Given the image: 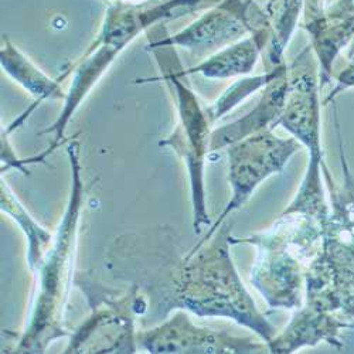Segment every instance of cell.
I'll return each instance as SVG.
<instances>
[{
	"label": "cell",
	"instance_id": "cell-1",
	"mask_svg": "<svg viewBox=\"0 0 354 354\" xmlns=\"http://www.w3.org/2000/svg\"><path fill=\"white\" fill-rule=\"evenodd\" d=\"M231 224L180 257L174 232L160 227L151 235L125 234L108 254V268L131 281L147 301V312L167 316L185 309L200 317H228L268 343L277 328L258 310L230 254Z\"/></svg>",
	"mask_w": 354,
	"mask_h": 354
},
{
	"label": "cell",
	"instance_id": "cell-2",
	"mask_svg": "<svg viewBox=\"0 0 354 354\" xmlns=\"http://www.w3.org/2000/svg\"><path fill=\"white\" fill-rule=\"evenodd\" d=\"M203 3L204 0H146L142 3L115 0L111 3L97 39L62 75V81L71 75V84L60 116L41 132L54 135L50 146L57 147L64 142L63 138L74 112L127 46L140 33L149 32L167 20L190 15Z\"/></svg>",
	"mask_w": 354,
	"mask_h": 354
},
{
	"label": "cell",
	"instance_id": "cell-3",
	"mask_svg": "<svg viewBox=\"0 0 354 354\" xmlns=\"http://www.w3.org/2000/svg\"><path fill=\"white\" fill-rule=\"evenodd\" d=\"M324 224L301 213H281L267 231L230 237L231 244L257 247L251 283L272 310L304 305L305 275L320 250Z\"/></svg>",
	"mask_w": 354,
	"mask_h": 354
},
{
	"label": "cell",
	"instance_id": "cell-4",
	"mask_svg": "<svg viewBox=\"0 0 354 354\" xmlns=\"http://www.w3.org/2000/svg\"><path fill=\"white\" fill-rule=\"evenodd\" d=\"M335 121L343 185L335 182L323 162L322 174L330 197V213L324 224L320 250L305 275V298L354 319V176L343 149L337 115Z\"/></svg>",
	"mask_w": 354,
	"mask_h": 354
},
{
	"label": "cell",
	"instance_id": "cell-5",
	"mask_svg": "<svg viewBox=\"0 0 354 354\" xmlns=\"http://www.w3.org/2000/svg\"><path fill=\"white\" fill-rule=\"evenodd\" d=\"M80 145L71 142L67 147L73 169V189L67 210L51 247L39 268V292L27 330L19 340L16 353H43L55 339L68 336L64 328V310L70 297L74 274L77 232L84 204V185L80 167Z\"/></svg>",
	"mask_w": 354,
	"mask_h": 354
},
{
	"label": "cell",
	"instance_id": "cell-6",
	"mask_svg": "<svg viewBox=\"0 0 354 354\" xmlns=\"http://www.w3.org/2000/svg\"><path fill=\"white\" fill-rule=\"evenodd\" d=\"M147 51H152L160 67V78L139 80L138 82H151L162 80L167 84L169 90L174 94L179 121L171 135L159 142L162 147L169 146L179 155L187 166L190 179V194L193 204V227L194 232L200 234L212 220L205 209L204 190V165L210 152L212 127L205 108L201 106L198 98L185 81V70L177 58L176 47L147 44Z\"/></svg>",
	"mask_w": 354,
	"mask_h": 354
},
{
	"label": "cell",
	"instance_id": "cell-7",
	"mask_svg": "<svg viewBox=\"0 0 354 354\" xmlns=\"http://www.w3.org/2000/svg\"><path fill=\"white\" fill-rule=\"evenodd\" d=\"M301 143L295 138H279L272 129L262 131L244 138L227 147L228 180L232 196L224 212L213 227L204 235L193 250L209 241L221 227L225 218L235 210L241 209L254 190L270 176L282 173L289 159L299 152Z\"/></svg>",
	"mask_w": 354,
	"mask_h": 354
},
{
	"label": "cell",
	"instance_id": "cell-8",
	"mask_svg": "<svg viewBox=\"0 0 354 354\" xmlns=\"http://www.w3.org/2000/svg\"><path fill=\"white\" fill-rule=\"evenodd\" d=\"M91 302L93 315L70 336L66 353H135V313L133 302L136 286L116 297V290L108 292L86 277L77 279Z\"/></svg>",
	"mask_w": 354,
	"mask_h": 354
},
{
	"label": "cell",
	"instance_id": "cell-9",
	"mask_svg": "<svg viewBox=\"0 0 354 354\" xmlns=\"http://www.w3.org/2000/svg\"><path fill=\"white\" fill-rule=\"evenodd\" d=\"M254 33H270L267 12L254 0H221L196 21L173 36L149 39V44L173 46L197 55L216 53Z\"/></svg>",
	"mask_w": 354,
	"mask_h": 354
},
{
	"label": "cell",
	"instance_id": "cell-10",
	"mask_svg": "<svg viewBox=\"0 0 354 354\" xmlns=\"http://www.w3.org/2000/svg\"><path fill=\"white\" fill-rule=\"evenodd\" d=\"M289 88L278 125L283 127L309 151L304 180L322 182L323 149L320 143V101L316 54L310 46L295 58L289 67Z\"/></svg>",
	"mask_w": 354,
	"mask_h": 354
},
{
	"label": "cell",
	"instance_id": "cell-11",
	"mask_svg": "<svg viewBox=\"0 0 354 354\" xmlns=\"http://www.w3.org/2000/svg\"><path fill=\"white\" fill-rule=\"evenodd\" d=\"M139 347L149 353H263L270 351L267 343L255 342L251 336H235L228 330L198 328L185 312L160 326L136 335Z\"/></svg>",
	"mask_w": 354,
	"mask_h": 354
},
{
	"label": "cell",
	"instance_id": "cell-12",
	"mask_svg": "<svg viewBox=\"0 0 354 354\" xmlns=\"http://www.w3.org/2000/svg\"><path fill=\"white\" fill-rule=\"evenodd\" d=\"M346 330H354V319L306 301L295 312L288 326L267 344L270 353L277 354H289L322 342L343 348V332Z\"/></svg>",
	"mask_w": 354,
	"mask_h": 354
},
{
	"label": "cell",
	"instance_id": "cell-13",
	"mask_svg": "<svg viewBox=\"0 0 354 354\" xmlns=\"http://www.w3.org/2000/svg\"><path fill=\"white\" fill-rule=\"evenodd\" d=\"M288 73L289 67H286L279 75L263 86L261 100L251 112L230 125L221 127L212 132L210 152L224 149V147H228L230 145L244 138L278 127L289 88Z\"/></svg>",
	"mask_w": 354,
	"mask_h": 354
},
{
	"label": "cell",
	"instance_id": "cell-14",
	"mask_svg": "<svg viewBox=\"0 0 354 354\" xmlns=\"http://www.w3.org/2000/svg\"><path fill=\"white\" fill-rule=\"evenodd\" d=\"M0 63H2V68L17 82L20 84L24 90L30 94L36 104L24 112L15 127L9 128L8 131H13L21 121H24L27 116H30L32 111L41 104L46 100H62L66 101L67 93L63 91L62 81L53 80L48 75H46L37 66H35L28 58L13 44L9 41V39L5 36L2 39V50H0Z\"/></svg>",
	"mask_w": 354,
	"mask_h": 354
},
{
	"label": "cell",
	"instance_id": "cell-15",
	"mask_svg": "<svg viewBox=\"0 0 354 354\" xmlns=\"http://www.w3.org/2000/svg\"><path fill=\"white\" fill-rule=\"evenodd\" d=\"M270 33H254L205 58L198 66L185 70V75L201 74L207 78H232L250 74L270 43Z\"/></svg>",
	"mask_w": 354,
	"mask_h": 354
},
{
	"label": "cell",
	"instance_id": "cell-16",
	"mask_svg": "<svg viewBox=\"0 0 354 354\" xmlns=\"http://www.w3.org/2000/svg\"><path fill=\"white\" fill-rule=\"evenodd\" d=\"M305 0H270L265 9L270 20L271 39L262 53L265 71L283 66V53L298 24Z\"/></svg>",
	"mask_w": 354,
	"mask_h": 354
},
{
	"label": "cell",
	"instance_id": "cell-17",
	"mask_svg": "<svg viewBox=\"0 0 354 354\" xmlns=\"http://www.w3.org/2000/svg\"><path fill=\"white\" fill-rule=\"evenodd\" d=\"M2 210L10 214V217H13L19 223V225L27 235L28 239L27 261H28V267H30V270L35 272L39 268V265L43 261L46 252L51 247L54 237L48 231L40 227L32 218V216L23 209L21 203L17 200V197L12 193V190L3 182H2Z\"/></svg>",
	"mask_w": 354,
	"mask_h": 354
},
{
	"label": "cell",
	"instance_id": "cell-18",
	"mask_svg": "<svg viewBox=\"0 0 354 354\" xmlns=\"http://www.w3.org/2000/svg\"><path fill=\"white\" fill-rule=\"evenodd\" d=\"M288 66H281L272 71H265L262 75L257 77H247L243 80H239L234 82L231 86L227 88V91L210 106L205 108V113H207L209 120L212 124L217 122L218 120L237 106L241 101H244L247 97L254 94L255 91L261 90L268 82H271L277 75H279Z\"/></svg>",
	"mask_w": 354,
	"mask_h": 354
},
{
	"label": "cell",
	"instance_id": "cell-19",
	"mask_svg": "<svg viewBox=\"0 0 354 354\" xmlns=\"http://www.w3.org/2000/svg\"><path fill=\"white\" fill-rule=\"evenodd\" d=\"M350 86H354V54L350 55L348 66L337 75V84L333 88V91L328 95L326 102L324 104H329L330 101H333L337 94L347 90V88H350Z\"/></svg>",
	"mask_w": 354,
	"mask_h": 354
},
{
	"label": "cell",
	"instance_id": "cell-20",
	"mask_svg": "<svg viewBox=\"0 0 354 354\" xmlns=\"http://www.w3.org/2000/svg\"><path fill=\"white\" fill-rule=\"evenodd\" d=\"M142 2H146V0H142Z\"/></svg>",
	"mask_w": 354,
	"mask_h": 354
}]
</instances>
